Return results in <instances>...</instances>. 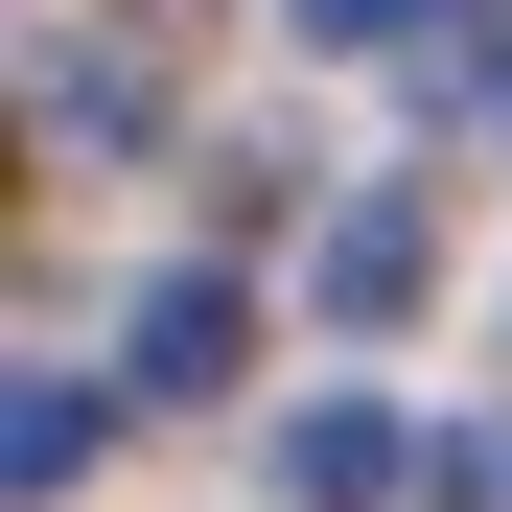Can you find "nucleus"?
<instances>
[{"instance_id": "4", "label": "nucleus", "mask_w": 512, "mask_h": 512, "mask_svg": "<svg viewBox=\"0 0 512 512\" xmlns=\"http://www.w3.org/2000/svg\"><path fill=\"white\" fill-rule=\"evenodd\" d=\"M303 24H326V47H373V24H419V0H303Z\"/></svg>"}, {"instance_id": "1", "label": "nucleus", "mask_w": 512, "mask_h": 512, "mask_svg": "<svg viewBox=\"0 0 512 512\" xmlns=\"http://www.w3.org/2000/svg\"><path fill=\"white\" fill-rule=\"evenodd\" d=\"M140 373H163V396H210V373H233V303H210V280H163V303H140Z\"/></svg>"}, {"instance_id": "3", "label": "nucleus", "mask_w": 512, "mask_h": 512, "mask_svg": "<svg viewBox=\"0 0 512 512\" xmlns=\"http://www.w3.org/2000/svg\"><path fill=\"white\" fill-rule=\"evenodd\" d=\"M280 489H303V512H373V489H396V443H373V419H303V443H280Z\"/></svg>"}, {"instance_id": "2", "label": "nucleus", "mask_w": 512, "mask_h": 512, "mask_svg": "<svg viewBox=\"0 0 512 512\" xmlns=\"http://www.w3.org/2000/svg\"><path fill=\"white\" fill-rule=\"evenodd\" d=\"M326 303H350V326L419 303V210H350V233H326Z\"/></svg>"}]
</instances>
